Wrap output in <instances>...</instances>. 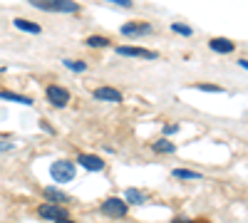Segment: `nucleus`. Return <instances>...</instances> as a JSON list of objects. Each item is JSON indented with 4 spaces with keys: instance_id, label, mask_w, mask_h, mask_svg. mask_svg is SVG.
<instances>
[{
    "instance_id": "nucleus-1",
    "label": "nucleus",
    "mask_w": 248,
    "mask_h": 223,
    "mask_svg": "<svg viewBox=\"0 0 248 223\" xmlns=\"http://www.w3.org/2000/svg\"><path fill=\"white\" fill-rule=\"evenodd\" d=\"M37 10H50V13H77L79 5L72 0H30Z\"/></svg>"
},
{
    "instance_id": "nucleus-2",
    "label": "nucleus",
    "mask_w": 248,
    "mask_h": 223,
    "mask_svg": "<svg viewBox=\"0 0 248 223\" xmlns=\"http://www.w3.org/2000/svg\"><path fill=\"white\" fill-rule=\"evenodd\" d=\"M50 174H52V178L57 181V184H67V181L75 178V164L72 161L60 159V161H55V164L50 166Z\"/></svg>"
},
{
    "instance_id": "nucleus-3",
    "label": "nucleus",
    "mask_w": 248,
    "mask_h": 223,
    "mask_svg": "<svg viewBox=\"0 0 248 223\" xmlns=\"http://www.w3.org/2000/svg\"><path fill=\"white\" fill-rule=\"evenodd\" d=\"M102 213L109 216V218L127 216V201H122V198H107L105 204H102Z\"/></svg>"
},
{
    "instance_id": "nucleus-4",
    "label": "nucleus",
    "mask_w": 248,
    "mask_h": 223,
    "mask_svg": "<svg viewBox=\"0 0 248 223\" xmlns=\"http://www.w3.org/2000/svg\"><path fill=\"white\" fill-rule=\"evenodd\" d=\"M47 102H50L52 107H67V102H70V92H67L65 87L52 85V87H47Z\"/></svg>"
},
{
    "instance_id": "nucleus-5",
    "label": "nucleus",
    "mask_w": 248,
    "mask_h": 223,
    "mask_svg": "<svg viewBox=\"0 0 248 223\" xmlns=\"http://www.w3.org/2000/svg\"><path fill=\"white\" fill-rule=\"evenodd\" d=\"M40 216H43V218H47V221H62V218H67V211L62 208V206L43 204V206H40Z\"/></svg>"
},
{
    "instance_id": "nucleus-6",
    "label": "nucleus",
    "mask_w": 248,
    "mask_h": 223,
    "mask_svg": "<svg viewBox=\"0 0 248 223\" xmlns=\"http://www.w3.org/2000/svg\"><path fill=\"white\" fill-rule=\"evenodd\" d=\"M94 99H99V102H122V92L114 87H97Z\"/></svg>"
},
{
    "instance_id": "nucleus-7",
    "label": "nucleus",
    "mask_w": 248,
    "mask_h": 223,
    "mask_svg": "<svg viewBox=\"0 0 248 223\" xmlns=\"http://www.w3.org/2000/svg\"><path fill=\"white\" fill-rule=\"evenodd\" d=\"M79 166H85L87 171H102L105 169V161H102L99 156H92V154H79Z\"/></svg>"
},
{
    "instance_id": "nucleus-8",
    "label": "nucleus",
    "mask_w": 248,
    "mask_h": 223,
    "mask_svg": "<svg viewBox=\"0 0 248 223\" xmlns=\"http://www.w3.org/2000/svg\"><path fill=\"white\" fill-rule=\"evenodd\" d=\"M117 55H122V57H144V59H154L156 57V52L144 50V47H117Z\"/></svg>"
},
{
    "instance_id": "nucleus-9",
    "label": "nucleus",
    "mask_w": 248,
    "mask_h": 223,
    "mask_svg": "<svg viewBox=\"0 0 248 223\" xmlns=\"http://www.w3.org/2000/svg\"><path fill=\"white\" fill-rule=\"evenodd\" d=\"M209 47H211L214 52H221V55H229V52L236 50V45L231 43V40H226V37H214L211 43H209Z\"/></svg>"
},
{
    "instance_id": "nucleus-10",
    "label": "nucleus",
    "mask_w": 248,
    "mask_h": 223,
    "mask_svg": "<svg viewBox=\"0 0 248 223\" xmlns=\"http://www.w3.org/2000/svg\"><path fill=\"white\" fill-rule=\"evenodd\" d=\"M122 32L124 35H147V32H152V25H147V23H132V25H124L122 28Z\"/></svg>"
},
{
    "instance_id": "nucleus-11",
    "label": "nucleus",
    "mask_w": 248,
    "mask_h": 223,
    "mask_svg": "<svg viewBox=\"0 0 248 223\" xmlns=\"http://www.w3.org/2000/svg\"><path fill=\"white\" fill-rule=\"evenodd\" d=\"M0 99H8V102H17V104H32V99H30V97L15 94V92H0Z\"/></svg>"
},
{
    "instance_id": "nucleus-12",
    "label": "nucleus",
    "mask_w": 248,
    "mask_h": 223,
    "mask_svg": "<svg viewBox=\"0 0 248 223\" xmlns=\"http://www.w3.org/2000/svg\"><path fill=\"white\" fill-rule=\"evenodd\" d=\"M15 28H17V30H25V32H32V35L40 32V25L30 23V20H23V17H17V20H15Z\"/></svg>"
},
{
    "instance_id": "nucleus-13",
    "label": "nucleus",
    "mask_w": 248,
    "mask_h": 223,
    "mask_svg": "<svg viewBox=\"0 0 248 223\" xmlns=\"http://www.w3.org/2000/svg\"><path fill=\"white\" fill-rule=\"evenodd\" d=\"M43 193H45V198L55 201V204H62V201H67V193H62L60 189H52V186H47Z\"/></svg>"
},
{
    "instance_id": "nucleus-14",
    "label": "nucleus",
    "mask_w": 248,
    "mask_h": 223,
    "mask_svg": "<svg viewBox=\"0 0 248 223\" xmlns=\"http://www.w3.org/2000/svg\"><path fill=\"white\" fill-rule=\"evenodd\" d=\"M174 144L171 141H167V139H159V141H154V151H159V154H174Z\"/></svg>"
},
{
    "instance_id": "nucleus-15",
    "label": "nucleus",
    "mask_w": 248,
    "mask_h": 223,
    "mask_svg": "<svg viewBox=\"0 0 248 223\" xmlns=\"http://www.w3.org/2000/svg\"><path fill=\"white\" fill-rule=\"evenodd\" d=\"M124 198H127L129 204H137V206H139V204H144V201H147V196H144L141 191H137V189H129V191H127V196H124Z\"/></svg>"
},
{
    "instance_id": "nucleus-16",
    "label": "nucleus",
    "mask_w": 248,
    "mask_h": 223,
    "mask_svg": "<svg viewBox=\"0 0 248 223\" xmlns=\"http://www.w3.org/2000/svg\"><path fill=\"white\" fill-rule=\"evenodd\" d=\"M171 176H174V178H189V181H199V178H201L196 171H186V169H174Z\"/></svg>"
},
{
    "instance_id": "nucleus-17",
    "label": "nucleus",
    "mask_w": 248,
    "mask_h": 223,
    "mask_svg": "<svg viewBox=\"0 0 248 223\" xmlns=\"http://www.w3.org/2000/svg\"><path fill=\"white\" fill-rule=\"evenodd\" d=\"M87 45H90V47H107L109 40H107V37H99V35H92V37L87 40Z\"/></svg>"
},
{
    "instance_id": "nucleus-18",
    "label": "nucleus",
    "mask_w": 248,
    "mask_h": 223,
    "mask_svg": "<svg viewBox=\"0 0 248 223\" xmlns=\"http://www.w3.org/2000/svg\"><path fill=\"white\" fill-rule=\"evenodd\" d=\"M65 67L72 70V72H85L87 70V65L85 62H77V59H65Z\"/></svg>"
},
{
    "instance_id": "nucleus-19",
    "label": "nucleus",
    "mask_w": 248,
    "mask_h": 223,
    "mask_svg": "<svg viewBox=\"0 0 248 223\" xmlns=\"http://www.w3.org/2000/svg\"><path fill=\"white\" fill-rule=\"evenodd\" d=\"M171 30H174V32H179V35H191V28L179 25V23H174V25H171Z\"/></svg>"
},
{
    "instance_id": "nucleus-20",
    "label": "nucleus",
    "mask_w": 248,
    "mask_h": 223,
    "mask_svg": "<svg viewBox=\"0 0 248 223\" xmlns=\"http://www.w3.org/2000/svg\"><path fill=\"white\" fill-rule=\"evenodd\" d=\"M196 89H201V92H223V89L216 87V85H196Z\"/></svg>"
},
{
    "instance_id": "nucleus-21",
    "label": "nucleus",
    "mask_w": 248,
    "mask_h": 223,
    "mask_svg": "<svg viewBox=\"0 0 248 223\" xmlns=\"http://www.w3.org/2000/svg\"><path fill=\"white\" fill-rule=\"evenodd\" d=\"M112 3H117V5H122V8H129L132 0H112Z\"/></svg>"
},
{
    "instance_id": "nucleus-22",
    "label": "nucleus",
    "mask_w": 248,
    "mask_h": 223,
    "mask_svg": "<svg viewBox=\"0 0 248 223\" xmlns=\"http://www.w3.org/2000/svg\"><path fill=\"white\" fill-rule=\"evenodd\" d=\"M174 223H196V221H186V218H176Z\"/></svg>"
},
{
    "instance_id": "nucleus-23",
    "label": "nucleus",
    "mask_w": 248,
    "mask_h": 223,
    "mask_svg": "<svg viewBox=\"0 0 248 223\" xmlns=\"http://www.w3.org/2000/svg\"><path fill=\"white\" fill-rule=\"evenodd\" d=\"M55 223H75V221H70V218H62V221H55Z\"/></svg>"
}]
</instances>
